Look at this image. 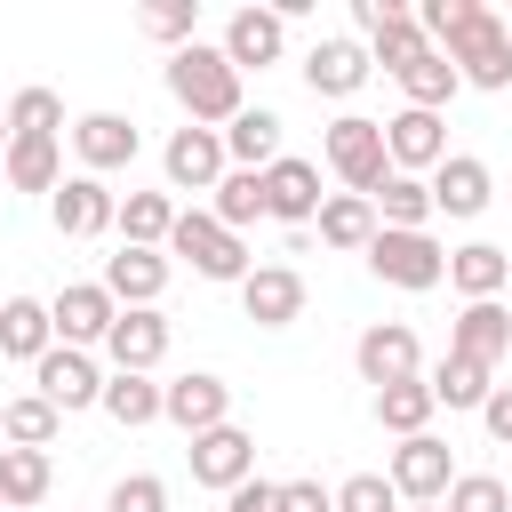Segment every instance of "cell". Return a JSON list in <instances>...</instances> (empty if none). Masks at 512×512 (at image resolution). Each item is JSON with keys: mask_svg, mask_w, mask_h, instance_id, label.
<instances>
[{"mask_svg": "<svg viewBox=\"0 0 512 512\" xmlns=\"http://www.w3.org/2000/svg\"><path fill=\"white\" fill-rule=\"evenodd\" d=\"M336 512H400V488H392L384 472H352V480L336 488Z\"/></svg>", "mask_w": 512, "mask_h": 512, "instance_id": "cell-43", "label": "cell"}, {"mask_svg": "<svg viewBox=\"0 0 512 512\" xmlns=\"http://www.w3.org/2000/svg\"><path fill=\"white\" fill-rule=\"evenodd\" d=\"M168 96L184 104V120H192V128H232V120L248 112L232 56H224V48H208V40H192V48H176V56H168Z\"/></svg>", "mask_w": 512, "mask_h": 512, "instance_id": "cell-2", "label": "cell"}, {"mask_svg": "<svg viewBox=\"0 0 512 512\" xmlns=\"http://www.w3.org/2000/svg\"><path fill=\"white\" fill-rule=\"evenodd\" d=\"M208 216H216L224 232H248L256 216H272V208H264V176H256V168H232V176L216 184V200H208Z\"/></svg>", "mask_w": 512, "mask_h": 512, "instance_id": "cell-37", "label": "cell"}, {"mask_svg": "<svg viewBox=\"0 0 512 512\" xmlns=\"http://www.w3.org/2000/svg\"><path fill=\"white\" fill-rule=\"evenodd\" d=\"M0 512H8V504H0Z\"/></svg>", "mask_w": 512, "mask_h": 512, "instance_id": "cell-50", "label": "cell"}, {"mask_svg": "<svg viewBox=\"0 0 512 512\" xmlns=\"http://www.w3.org/2000/svg\"><path fill=\"white\" fill-rule=\"evenodd\" d=\"M184 464H192V480H200V488L232 496L240 480H256V440H248L240 424H216V432H200V440L184 448Z\"/></svg>", "mask_w": 512, "mask_h": 512, "instance_id": "cell-16", "label": "cell"}, {"mask_svg": "<svg viewBox=\"0 0 512 512\" xmlns=\"http://www.w3.org/2000/svg\"><path fill=\"white\" fill-rule=\"evenodd\" d=\"M48 352H56V320H48V304H40V296H0V360L40 368Z\"/></svg>", "mask_w": 512, "mask_h": 512, "instance_id": "cell-25", "label": "cell"}, {"mask_svg": "<svg viewBox=\"0 0 512 512\" xmlns=\"http://www.w3.org/2000/svg\"><path fill=\"white\" fill-rule=\"evenodd\" d=\"M240 312H248L256 328L304 320V272H296V264H256V272L240 280Z\"/></svg>", "mask_w": 512, "mask_h": 512, "instance_id": "cell-22", "label": "cell"}, {"mask_svg": "<svg viewBox=\"0 0 512 512\" xmlns=\"http://www.w3.org/2000/svg\"><path fill=\"white\" fill-rule=\"evenodd\" d=\"M280 512H336V488H320V480H280Z\"/></svg>", "mask_w": 512, "mask_h": 512, "instance_id": "cell-44", "label": "cell"}, {"mask_svg": "<svg viewBox=\"0 0 512 512\" xmlns=\"http://www.w3.org/2000/svg\"><path fill=\"white\" fill-rule=\"evenodd\" d=\"M216 48H224V56H232V72L248 80V72L280 64V48H288V24H280V8H232Z\"/></svg>", "mask_w": 512, "mask_h": 512, "instance_id": "cell-19", "label": "cell"}, {"mask_svg": "<svg viewBox=\"0 0 512 512\" xmlns=\"http://www.w3.org/2000/svg\"><path fill=\"white\" fill-rule=\"evenodd\" d=\"M416 24H424V40L456 64L464 88H488V96L512 88V32H504L496 8H480V0H424Z\"/></svg>", "mask_w": 512, "mask_h": 512, "instance_id": "cell-1", "label": "cell"}, {"mask_svg": "<svg viewBox=\"0 0 512 512\" xmlns=\"http://www.w3.org/2000/svg\"><path fill=\"white\" fill-rule=\"evenodd\" d=\"M48 488H56V464H48V448H0V504H8V512L40 504Z\"/></svg>", "mask_w": 512, "mask_h": 512, "instance_id": "cell-33", "label": "cell"}, {"mask_svg": "<svg viewBox=\"0 0 512 512\" xmlns=\"http://www.w3.org/2000/svg\"><path fill=\"white\" fill-rule=\"evenodd\" d=\"M448 352L496 368V360L512 352V304H464V312L448 320Z\"/></svg>", "mask_w": 512, "mask_h": 512, "instance_id": "cell-26", "label": "cell"}, {"mask_svg": "<svg viewBox=\"0 0 512 512\" xmlns=\"http://www.w3.org/2000/svg\"><path fill=\"white\" fill-rule=\"evenodd\" d=\"M136 32H144V40H160V48L176 56V48H192V40H200V8H192V0H176V8H136Z\"/></svg>", "mask_w": 512, "mask_h": 512, "instance_id": "cell-40", "label": "cell"}, {"mask_svg": "<svg viewBox=\"0 0 512 512\" xmlns=\"http://www.w3.org/2000/svg\"><path fill=\"white\" fill-rule=\"evenodd\" d=\"M376 232H384V224H376V200H360V192H328V200H320V240H328V248L368 256Z\"/></svg>", "mask_w": 512, "mask_h": 512, "instance_id": "cell-29", "label": "cell"}, {"mask_svg": "<svg viewBox=\"0 0 512 512\" xmlns=\"http://www.w3.org/2000/svg\"><path fill=\"white\" fill-rule=\"evenodd\" d=\"M224 512H280V480H240L224 496Z\"/></svg>", "mask_w": 512, "mask_h": 512, "instance_id": "cell-45", "label": "cell"}, {"mask_svg": "<svg viewBox=\"0 0 512 512\" xmlns=\"http://www.w3.org/2000/svg\"><path fill=\"white\" fill-rule=\"evenodd\" d=\"M480 424H488V440H496V448H512V384H496V392H488Z\"/></svg>", "mask_w": 512, "mask_h": 512, "instance_id": "cell-46", "label": "cell"}, {"mask_svg": "<svg viewBox=\"0 0 512 512\" xmlns=\"http://www.w3.org/2000/svg\"><path fill=\"white\" fill-rule=\"evenodd\" d=\"M432 408H440V400H432V384H424V376H408V384H384V392H376V424H384L392 440L432 432Z\"/></svg>", "mask_w": 512, "mask_h": 512, "instance_id": "cell-32", "label": "cell"}, {"mask_svg": "<svg viewBox=\"0 0 512 512\" xmlns=\"http://www.w3.org/2000/svg\"><path fill=\"white\" fill-rule=\"evenodd\" d=\"M456 88H464V80H456V64H448L440 48H432L424 64H408V72H400V96H408L416 112H440V104H448Z\"/></svg>", "mask_w": 512, "mask_h": 512, "instance_id": "cell-39", "label": "cell"}, {"mask_svg": "<svg viewBox=\"0 0 512 512\" xmlns=\"http://www.w3.org/2000/svg\"><path fill=\"white\" fill-rule=\"evenodd\" d=\"M104 416H112L120 432H144V424H160V384H152V376H128V368H112V376H104Z\"/></svg>", "mask_w": 512, "mask_h": 512, "instance_id": "cell-35", "label": "cell"}, {"mask_svg": "<svg viewBox=\"0 0 512 512\" xmlns=\"http://www.w3.org/2000/svg\"><path fill=\"white\" fill-rule=\"evenodd\" d=\"M0 160H8V112H0Z\"/></svg>", "mask_w": 512, "mask_h": 512, "instance_id": "cell-47", "label": "cell"}, {"mask_svg": "<svg viewBox=\"0 0 512 512\" xmlns=\"http://www.w3.org/2000/svg\"><path fill=\"white\" fill-rule=\"evenodd\" d=\"M352 16H360V32H368V56H376L392 80L432 56V40H424V24H416L408 0H352Z\"/></svg>", "mask_w": 512, "mask_h": 512, "instance_id": "cell-6", "label": "cell"}, {"mask_svg": "<svg viewBox=\"0 0 512 512\" xmlns=\"http://www.w3.org/2000/svg\"><path fill=\"white\" fill-rule=\"evenodd\" d=\"M48 320H56V344L96 352V344L112 336L120 304H112V288H104V280H72V288H56V296H48Z\"/></svg>", "mask_w": 512, "mask_h": 512, "instance_id": "cell-10", "label": "cell"}, {"mask_svg": "<svg viewBox=\"0 0 512 512\" xmlns=\"http://www.w3.org/2000/svg\"><path fill=\"white\" fill-rule=\"evenodd\" d=\"M160 416H168L184 440H200V432L232 424V384H224V376H208V368H192V376L160 384Z\"/></svg>", "mask_w": 512, "mask_h": 512, "instance_id": "cell-13", "label": "cell"}, {"mask_svg": "<svg viewBox=\"0 0 512 512\" xmlns=\"http://www.w3.org/2000/svg\"><path fill=\"white\" fill-rule=\"evenodd\" d=\"M384 152H392V176H432V168L448 160V120L400 104V112L384 120Z\"/></svg>", "mask_w": 512, "mask_h": 512, "instance_id": "cell-14", "label": "cell"}, {"mask_svg": "<svg viewBox=\"0 0 512 512\" xmlns=\"http://www.w3.org/2000/svg\"><path fill=\"white\" fill-rule=\"evenodd\" d=\"M376 224L384 232H432V176H384Z\"/></svg>", "mask_w": 512, "mask_h": 512, "instance_id": "cell-31", "label": "cell"}, {"mask_svg": "<svg viewBox=\"0 0 512 512\" xmlns=\"http://www.w3.org/2000/svg\"><path fill=\"white\" fill-rule=\"evenodd\" d=\"M408 512H440V504H408Z\"/></svg>", "mask_w": 512, "mask_h": 512, "instance_id": "cell-48", "label": "cell"}, {"mask_svg": "<svg viewBox=\"0 0 512 512\" xmlns=\"http://www.w3.org/2000/svg\"><path fill=\"white\" fill-rule=\"evenodd\" d=\"M320 160H296V152H280L272 168H264V208H272V224H288V232H312L320 224Z\"/></svg>", "mask_w": 512, "mask_h": 512, "instance_id": "cell-12", "label": "cell"}, {"mask_svg": "<svg viewBox=\"0 0 512 512\" xmlns=\"http://www.w3.org/2000/svg\"><path fill=\"white\" fill-rule=\"evenodd\" d=\"M168 248H120V256H104V288H112V304L120 312H136V304H160L168 296Z\"/></svg>", "mask_w": 512, "mask_h": 512, "instance_id": "cell-23", "label": "cell"}, {"mask_svg": "<svg viewBox=\"0 0 512 512\" xmlns=\"http://www.w3.org/2000/svg\"><path fill=\"white\" fill-rule=\"evenodd\" d=\"M488 200H496V176H488V160H480V152H448V160L432 168V216L472 224Z\"/></svg>", "mask_w": 512, "mask_h": 512, "instance_id": "cell-20", "label": "cell"}, {"mask_svg": "<svg viewBox=\"0 0 512 512\" xmlns=\"http://www.w3.org/2000/svg\"><path fill=\"white\" fill-rule=\"evenodd\" d=\"M368 272H376L384 288L424 296V288L448 280V248H440L432 232H376V240H368Z\"/></svg>", "mask_w": 512, "mask_h": 512, "instance_id": "cell-5", "label": "cell"}, {"mask_svg": "<svg viewBox=\"0 0 512 512\" xmlns=\"http://www.w3.org/2000/svg\"><path fill=\"white\" fill-rule=\"evenodd\" d=\"M176 216H184V208H176L168 192H128V200H120V224H112V232H120V248H168Z\"/></svg>", "mask_w": 512, "mask_h": 512, "instance_id": "cell-30", "label": "cell"}, {"mask_svg": "<svg viewBox=\"0 0 512 512\" xmlns=\"http://www.w3.org/2000/svg\"><path fill=\"white\" fill-rule=\"evenodd\" d=\"M368 72H376V56H368V40H352V32H328V40H312L304 48V88L312 96H360L368 88Z\"/></svg>", "mask_w": 512, "mask_h": 512, "instance_id": "cell-11", "label": "cell"}, {"mask_svg": "<svg viewBox=\"0 0 512 512\" xmlns=\"http://www.w3.org/2000/svg\"><path fill=\"white\" fill-rule=\"evenodd\" d=\"M440 512H512V488L496 472H456V488H448Z\"/></svg>", "mask_w": 512, "mask_h": 512, "instance_id": "cell-41", "label": "cell"}, {"mask_svg": "<svg viewBox=\"0 0 512 512\" xmlns=\"http://www.w3.org/2000/svg\"><path fill=\"white\" fill-rule=\"evenodd\" d=\"M104 512H168V480L160 472H120L112 496H104Z\"/></svg>", "mask_w": 512, "mask_h": 512, "instance_id": "cell-42", "label": "cell"}, {"mask_svg": "<svg viewBox=\"0 0 512 512\" xmlns=\"http://www.w3.org/2000/svg\"><path fill=\"white\" fill-rule=\"evenodd\" d=\"M320 160H328V176H336L344 192L376 200V192H384V176H392L384 120H368V112H336V120L320 128Z\"/></svg>", "mask_w": 512, "mask_h": 512, "instance_id": "cell-3", "label": "cell"}, {"mask_svg": "<svg viewBox=\"0 0 512 512\" xmlns=\"http://www.w3.org/2000/svg\"><path fill=\"white\" fill-rule=\"evenodd\" d=\"M56 432H64V408L40 400V392H16V400L0 408V440H8V448H48Z\"/></svg>", "mask_w": 512, "mask_h": 512, "instance_id": "cell-36", "label": "cell"}, {"mask_svg": "<svg viewBox=\"0 0 512 512\" xmlns=\"http://www.w3.org/2000/svg\"><path fill=\"white\" fill-rule=\"evenodd\" d=\"M32 392H40V400H56L64 416H72V408H104V368H96V352L56 344V352L32 368Z\"/></svg>", "mask_w": 512, "mask_h": 512, "instance_id": "cell-18", "label": "cell"}, {"mask_svg": "<svg viewBox=\"0 0 512 512\" xmlns=\"http://www.w3.org/2000/svg\"><path fill=\"white\" fill-rule=\"evenodd\" d=\"M352 368H360V384H408V376H424V344H416V328L408 320H368L360 336H352Z\"/></svg>", "mask_w": 512, "mask_h": 512, "instance_id": "cell-7", "label": "cell"}, {"mask_svg": "<svg viewBox=\"0 0 512 512\" xmlns=\"http://www.w3.org/2000/svg\"><path fill=\"white\" fill-rule=\"evenodd\" d=\"M424 384H432V400H440V408H488V392H496V368H480V360L448 352V360H440Z\"/></svg>", "mask_w": 512, "mask_h": 512, "instance_id": "cell-34", "label": "cell"}, {"mask_svg": "<svg viewBox=\"0 0 512 512\" xmlns=\"http://www.w3.org/2000/svg\"><path fill=\"white\" fill-rule=\"evenodd\" d=\"M168 256H184L200 280H232V288L256 272V264H248V240H240V232H224L208 208H184V216H176V232H168Z\"/></svg>", "mask_w": 512, "mask_h": 512, "instance_id": "cell-4", "label": "cell"}, {"mask_svg": "<svg viewBox=\"0 0 512 512\" xmlns=\"http://www.w3.org/2000/svg\"><path fill=\"white\" fill-rule=\"evenodd\" d=\"M504 32H512V16H504Z\"/></svg>", "mask_w": 512, "mask_h": 512, "instance_id": "cell-49", "label": "cell"}, {"mask_svg": "<svg viewBox=\"0 0 512 512\" xmlns=\"http://www.w3.org/2000/svg\"><path fill=\"white\" fill-rule=\"evenodd\" d=\"M384 480L400 488V504H448V488H456V456H448V440L416 432V440H400V448H392Z\"/></svg>", "mask_w": 512, "mask_h": 512, "instance_id": "cell-9", "label": "cell"}, {"mask_svg": "<svg viewBox=\"0 0 512 512\" xmlns=\"http://www.w3.org/2000/svg\"><path fill=\"white\" fill-rule=\"evenodd\" d=\"M8 136H64V96L56 88H16L8 96Z\"/></svg>", "mask_w": 512, "mask_h": 512, "instance_id": "cell-38", "label": "cell"}, {"mask_svg": "<svg viewBox=\"0 0 512 512\" xmlns=\"http://www.w3.org/2000/svg\"><path fill=\"white\" fill-rule=\"evenodd\" d=\"M0 448H8V440H0Z\"/></svg>", "mask_w": 512, "mask_h": 512, "instance_id": "cell-51", "label": "cell"}, {"mask_svg": "<svg viewBox=\"0 0 512 512\" xmlns=\"http://www.w3.org/2000/svg\"><path fill=\"white\" fill-rule=\"evenodd\" d=\"M160 176H168V192H216L224 176H232V160H224V128H176L168 144H160Z\"/></svg>", "mask_w": 512, "mask_h": 512, "instance_id": "cell-8", "label": "cell"}, {"mask_svg": "<svg viewBox=\"0 0 512 512\" xmlns=\"http://www.w3.org/2000/svg\"><path fill=\"white\" fill-rule=\"evenodd\" d=\"M48 216H56L64 240H96V232L120 224V192H112L104 176H64V184L48 192Z\"/></svg>", "mask_w": 512, "mask_h": 512, "instance_id": "cell-15", "label": "cell"}, {"mask_svg": "<svg viewBox=\"0 0 512 512\" xmlns=\"http://www.w3.org/2000/svg\"><path fill=\"white\" fill-rule=\"evenodd\" d=\"M0 176H8V192H56L64 184V144L56 136H8Z\"/></svg>", "mask_w": 512, "mask_h": 512, "instance_id": "cell-28", "label": "cell"}, {"mask_svg": "<svg viewBox=\"0 0 512 512\" xmlns=\"http://www.w3.org/2000/svg\"><path fill=\"white\" fill-rule=\"evenodd\" d=\"M280 136H288V120H280L272 104H248V112H240V120L224 128V160H232V168H256V176H264V168L280 160Z\"/></svg>", "mask_w": 512, "mask_h": 512, "instance_id": "cell-27", "label": "cell"}, {"mask_svg": "<svg viewBox=\"0 0 512 512\" xmlns=\"http://www.w3.org/2000/svg\"><path fill=\"white\" fill-rule=\"evenodd\" d=\"M72 152H80V176H112V168H128L144 152V136H136L128 112H80L72 120Z\"/></svg>", "mask_w": 512, "mask_h": 512, "instance_id": "cell-17", "label": "cell"}, {"mask_svg": "<svg viewBox=\"0 0 512 512\" xmlns=\"http://www.w3.org/2000/svg\"><path fill=\"white\" fill-rule=\"evenodd\" d=\"M448 288H456L464 304H496V296L512 288V256H504L496 240H464V248H448Z\"/></svg>", "mask_w": 512, "mask_h": 512, "instance_id": "cell-24", "label": "cell"}, {"mask_svg": "<svg viewBox=\"0 0 512 512\" xmlns=\"http://www.w3.org/2000/svg\"><path fill=\"white\" fill-rule=\"evenodd\" d=\"M104 360H112V368H128V376H152V368L168 360V312H160V304L120 312V320H112V336H104Z\"/></svg>", "mask_w": 512, "mask_h": 512, "instance_id": "cell-21", "label": "cell"}]
</instances>
